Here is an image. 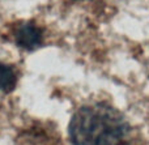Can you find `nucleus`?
<instances>
[{
	"mask_svg": "<svg viewBox=\"0 0 149 145\" xmlns=\"http://www.w3.org/2000/svg\"><path fill=\"white\" fill-rule=\"evenodd\" d=\"M73 145H127L130 126L124 118L105 103L79 109L70 123Z\"/></svg>",
	"mask_w": 149,
	"mask_h": 145,
	"instance_id": "f257e3e1",
	"label": "nucleus"
},
{
	"mask_svg": "<svg viewBox=\"0 0 149 145\" xmlns=\"http://www.w3.org/2000/svg\"><path fill=\"white\" fill-rule=\"evenodd\" d=\"M16 43L26 50H34L42 42V33L36 25L30 22H24L18 25L15 30Z\"/></svg>",
	"mask_w": 149,
	"mask_h": 145,
	"instance_id": "f03ea898",
	"label": "nucleus"
},
{
	"mask_svg": "<svg viewBox=\"0 0 149 145\" xmlns=\"http://www.w3.org/2000/svg\"><path fill=\"white\" fill-rule=\"evenodd\" d=\"M17 84L16 73L9 65L0 63V92L9 93Z\"/></svg>",
	"mask_w": 149,
	"mask_h": 145,
	"instance_id": "7ed1b4c3",
	"label": "nucleus"
}]
</instances>
